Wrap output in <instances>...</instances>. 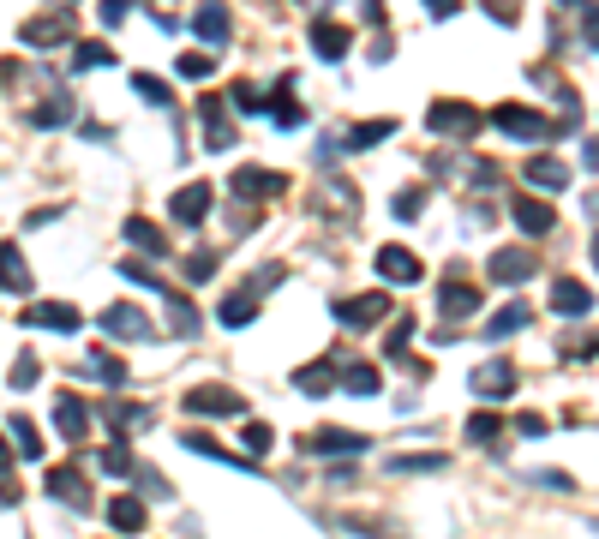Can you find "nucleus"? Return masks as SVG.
I'll list each match as a JSON object with an SVG mask.
<instances>
[{
	"instance_id": "obj_25",
	"label": "nucleus",
	"mask_w": 599,
	"mask_h": 539,
	"mask_svg": "<svg viewBox=\"0 0 599 539\" xmlns=\"http://www.w3.org/2000/svg\"><path fill=\"white\" fill-rule=\"evenodd\" d=\"M312 48H318L324 60H342V54L354 48V36H348L336 18H318V24H312Z\"/></svg>"
},
{
	"instance_id": "obj_17",
	"label": "nucleus",
	"mask_w": 599,
	"mask_h": 539,
	"mask_svg": "<svg viewBox=\"0 0 599 539\" xmlns=\"http://www.w3.org/2000/svg\"><path fill=\"white\" fill-rule=\"evenodd\" d=\"M552 312H558V318H588V312H594V288L576 282V276H564V282L552 288Z\"/></svg>"
},
{
	"instance_id": "obj_43",
	"label": "nucleus",
	"mask_w": 599,
	"mask_h": 539,
	"mask_svg": "<svg viewBox=\"0 0 599 539\" xmlns=\"http://www.w3.org/2000/svg\"><path fill=\"white\" fill-rule=\"evenodd\" d=\"M240 444H246V456H270V444H276V432H270L264 420H252V426L240 432Z\"/></svg>"
},
{
	"instance_id": "obj_23",
	"label": "nucleus",
	"mask_w": 599,
	"mask_h": 539,
	"mask_svg": "<svg viewBox=\"0 0 599 539\" xmlns=\"http://www.w3.org/2000/svg\"><path fill=\"white\" fill-rule=\"evenodd\" d=\"M180 444H186L192 456H210V462H228V468H240V474H258V462H252V456H234V450H222V444H216V438H204V432H186Z\"/></svg>"
},
{
	"instance_id": "obj_51",
	"label": "nucleus",
	"mask_w": 599,
	"mask_h": 539,
	"mask_svg": "<svg viewBox=\"0 0 599 539\" xmlns=\"http://www.w3.org/2000/svg\"><path fill=\"white\" fill-rule=\"evenodd\" d=\"M138 486H150V498H156V504H168V498H174V486H168L156 468H138Z\"/></svg>"
},
{
	"instance_id": "obj_56",
	"label": "nucleus",
	"mask_w": 599,
	"mask_h": 539,
	"mask_svg": "<svg viewBox=\"0 0 599 539\" xmlns=\"http://www.w3.org/2000/svg\"><path fill=\"white\" fill-rule=\"evenodd\" d=\"M336 156H342V138H318V162H324V168H330V162H336Z\"/></svg>"
},
{
	"instance_id": "obj_26",
	"label": "nucleus",
	"mask_w": 599,
	"mask_h": 539,
	"mask_svg": "<svg viewBox=\"0 0 599 539\" xmlns=\"http://www.w3.org/2000/svg\"><path fill=\"white\" fill-rule=\"evenodd\" d=\"M294 390H300V396H330V390H336V360L300 366V372H294Z\"/></svg>"
},
{
	"instance_id": "obj_21",
	"label": "nucleus",
	"mask_w": 599,
	"mask_h": 539,
	"mask_svg": "<svg viewBox=\"0 0 599 539\" xmlns=\"http://www.w3.org/2000/svg\"><path fill=\"white\" fill-rule=\"evenodd\" d=\"M336 384H342L348 396H378L384 372H378V366H366V360H342V366H336Z\"/></svg>"
},
{
	"instance_id": "obj_30",
	"label": "nucleus",
	"mask_w": 599,
	"mask_h": 539,
	"mask_svg": "<svg viewBox=\"0 0 599 539\" xmlns=\"http://www.w3.org/2000/svg\"><path fill=\"white\" fill-rule=\"evenodd\" d=\"M528 324H534V312L516 300V306H504V312L486 318V342H504V336H516V330H528Z\"/></svg>"
},
{
	"instance_id": "obj_28",
	"label": "nucleus",
	"mask_w": 599,
	"mask_h": 539,
	"mask_svg": "<svg viewBox=\"0 0 599 539\" xmlns=\"http://www.w3.org/2000/svg\"><path fill=\"white\" fill-rule=\"evenodd\" d=\"M528 186H546V192H564L570 186V168L558 156H528Z\"/></svg>"
},
{
	"instance_id": "obj_3",
	"label": "nucleus",
	"mask_w": 599,
	"mask_h": 539,
	"mask_svg": "<svg viewBox=\"0 0 599 539\" xmlns=\"http://www.w3.org/2000/svg\"><path fill=\"white\" fill-rule=\"evenodd\" d=\"M426 126H432L438 138H468V132H480V108H474V102H432V108H426Z\"/></svg>"
},
{
	"instance_id": "obj_7",
	"label": "nucleus",
	"mask_w": 599,
	"mask_h": 539,
	"mask_svg": "<svg viewBox=\"0 0 599 539\" xmlns=\"http://www.w3.org/2000/svg\"><path fill=\"white\" fill-rule=\"evenodd\" d=\"M492 126L510 132V138H552V120H546L540 108H522V102H504V108L492 114Z\"/></svg>"
},
{
	"instance_id": "obj_4",
	"label": "nucleus",
	"mask_w": 599,
	"mask_h": 539,
	"mask_svg": "<svg viewBox=\"0 0 599 539\" xmlns=\"http://www.w3.org/2000/svg\"><path fill=\"white\" fill-rule=\"evenodd\" d=\"M540 270V258L528 252V246H498L492 258H486V276L498 282V288H516V282H528Z\"/></svg>"
},
{
	"instance_id": "obj_19",
	"label": "nucleus",
	"mask_w": 599,
	"mask_h": 539,
	"mask_svg": "<svg viewBox=\"0 0 599 539\" xmlns=\"http://www.w3.org/2000/svg\"><path fill=\"white\" fill-rule=\"evenodd\" d=\"M228 30H234V18H228L222 0H204V6L192 12V36H198V42H228Z\"/></svg>"
},
{
	"instance_id": "obj_54",
	"label": "nucleus",
	"mask_w": 599,
	"mask_h": 539,
	"mask_svg": "<svg viewBox=\"0 0 599 539\" xmlns=\"http://www.w3.org/2000/svg\"><path fill=\"white\" fill-rule=\"evenodd\" d=\"M516 432H522V438H546V420H540V414H522Z\"/></svg>"
},
{
	"instance_id": "obj_38",
	"label": "nucleus",
	"mask_w": 599,
	"mask_h": 539,
	"mask_svg": "<svg viewBox=\"0 0 599 539\" xmlns=\"http://www.w3.org/2000/svg\"><path fill=\"white\" fill-rule=\"evenodd\" d=\"M102 414H108L114 432H126V426H150V408H138V402H114V408H102Z\"/></svg>"
},
{
	"instance_id": "obj_24",
	"label": "nucleus",
	"mask_w": 599,
	"mask_h": 539,
	"mask_svg": "<svg viewBox=\"0 0 599 539\" xmlns=\"http://www.w3.org/2000/svg\"><path fill=\"white\" fill-rule=\"evenodd\" d=\"M0 288H6V294H30V288H36V282H30L24 252H18V246H6V240H0Z\"/></svg>"
},
{
	"instance_id": "obj_42",
	"label": "nucleus",
	"mask_w": 599,
	"mask_h": 539,
	"mask_svg": "<svg viewBox=\"0 0 599 539\" xmlns=\"http://www.w3.org/2000/svg\"><path fill=\"white\" fill-rule=\"evenodd\" d=\"M174 72L198 84V78H210V72H216V54H180V60H174Z\"/></svg>"
},
{
	"instance_id": "obj_40",
	"label": "nucleus",
	"mask_w": 599,
	"mask_h": 539,
	"mask_svg": "<svg viewBox=\"0 0 599 539\" xmlns=\"http://www.w3.org/2000/svg\"><path fill=\"white\" fill-rule=\"evenodd\" d=\"M132 90H138L150 108H168V102H174V90H168L162 78H150V72H138V78H132Z\"/></svg>"
},
{
	"instance_id": "obj_1",
	"label": "nucleus",
	"mask_w": 599,
	"mask_h": 539,
	"mask_svg": "<svg viewBox=\"0 0 599 539\" xmlns=\"http://www.w3.org/2000/svg\"><path fill=\"white\" fill-rule=\"evenodd\" d=\"M96 330L102 336H120V342H156V324H150V312L144 306H102L96 312Z\"/></svg>"
},
{
	"instance_id": "obj_15",
	"label": "nucleus",
	"mask_w": 599,
	"mask_h": 539,
	"mask_svg": "<svg viewBox=\"0 0 599 539\" xmlns=\"http://www.w3.org/2000/svg\"><path fill=\"white\" fill-rule=\"evenodd\" d=\"M480 288H468V282H444L438 288V312L450 318V324H462V318H480Z\"/></svg>"
},
{
	"instance_id": "obj_47",
	"label": "nucleus",
	"mask_w": 599,
	"mask_h": 539,
	"mask_svg": "<svg viewBox=\"0 0 599 539\" xmlns=\"http://www.w3.org/2000/svg\"><path fill=\"white\" fill-rule=\"evenodd\" d=\"M216 264H222L216 252H192V258H186V282H210V276H216Z\"/></svg>"
},
{
	"instance_id": "obj_27",
	"label": "nucleus",
	"mask_w": 599,
	"mask_h": 539,
	"mask_svg": "<svg viewBox=\"0 0 599 539\" xmlns=\"http://www.w3.org/2000/svg\"><path fill=\"white\" fill-rule=\"evenodd\" d=\"M396 138V120L384 114V120H360L348 138H342V150H372V144H390Z\"/></svg>"
},
{
	"instance_id": "obj_14",
	"label": "nucleus",
	"mask_w": 599,
	"mask_h": 539,
	"mask_svg": "<svg viewBox=\"0 0 599 539\" xmlns=\"http://www.w3.org/2000/svg\"><path fill=\"white\" fill-rule=\"evenodd\" d=\"M24 324H30V330H60V336H78V330H84L78 306H66V300H48V306H30V312H24Z\"/></svg>"
},
{
	"instance_id": "obj_58",
	"label": "nucleus",
	"mask_w": 599,
	"mask_h": 539,
	"mask_svg": "<svg viewBox=\"0 0 599 539\" xmlns=\"http://www.w3.org/2000/svg\"><path fill=\"white\" fill-rule=\"evenodd\" d=\"M558 6H588V0H558Z\"/></svg>"
},
{
	"instance_id": "obj_55",
	"label": "nucleus",
	"mask_w": 599,
	"mask_h": 539,
	"mask_svg": "<svg viewBox=\"0 0 599 539\" xmlns=\"http://www.w3.org/2000/svg\"><path fill=\"white\" fill-rule=\"evenodd\" d=\"M132 12V0H102V24H120Z\"/></svg>"
},
{
	"instance_id": "obj_53",
	"label": "nucleus",
	"mask_w": 599,
	"mask_h": 539,
	"mask_svg": "<svg viewBox=\"0 0 599 539\" xmlns=\"http://www.w3.org/2000/svg\"><path fill=\"white\" fill-rule=\"evenodd\" d=\"M534 486H546V492H576L570 474H534Z\"/></svg>"
},
{
	"instance_id": "obj_16",
	"label": "nucleus",
	"mask_w": 599,
	"mask_h": 539,
	"mask_svg": "<svg viewBox=\"0 0 599 539\" xmlns=\"http://www.w3.org/2000/svg\"><path fill=\"white\" fill-rule=\"evenodd\" d=\"M300 444H306L312 456H360V450H366V438H360V432H342V426H318V432L300 438Z\"/></svg>"
},
{
	"instance_id": "obj_18",
	"label": "nucleus",
	"mask_w": 599,
	"mask_h": 539,
	"mask_svg": "<svg viewBox=\"0 0 599 539\" xmlns=\"http://www.w3.org/2000/svg\"><path fill=\"white\" fill-rule=\"evenodd\" d=\"M54 426H60L66 444H84L90 438V408L78 396H54Z\"/></svg>"
},
{
	"instance_id": "obj_59",
	"label": "nucleus",
	"mask_w": 599,
	"mask_h": 539,
	"mask_svg": "<svg viewBox=\"0 0 599 539\" xmlns=\"http://www.w3.org/2000/svg\"><path fill=\"white\" fill-rule=\"evenodd\" d=\"M60 6H72V0H60Z\"/></svg>"
},
{
	"instance_id": "obj_35",
	"label": "nucleus",
	"mask_w": 599,
	"mask_h": 539,
	"mask_svg": "<svg viewBox=\"0 0 599 539\" xmlns=\"http://www.w3.org/2000/svg\"><path fill=\"white\" fill-rule=\"evenodd\" d=\"M252 318H258V300H252V294H228V300H222V324H228V330H246Z\"/></svg>"
},
{
	"instance_id": "obj_13",
	"label": "nucleus",
	"mask_w": 599,
	"mask_h": 539,
	"mask_svg": "<svg viewBox=\"0 0 599 539\" xmlns=\"http://www.w3.org/2000/svg\"><path fill=\"white\" fill-rule=\"evenodd\" d=\"M198 120H204V144L210 150H234V126H228V102L222 96H198Z\"/></svg>"
},
{
	"instance_id": "obj_57",
	"label": "nucleus",
	"mask_w": 599,
	"mask_h": 539,
	"mask_svg": "<svg viewBox=\"0 0 599 539\" xmlns=\"http://www.w3.org/2000/svg\"><path fill=\"white\" fill-rule=\"evenodd\" d=\"M426 12H432V18H456V12H462V0H426Z\"/></svg>"
},
{
	"instance_id": "obj_48",
	"label": "nucleus",
	"mask_w": 599,
	"mask_h": 539,
	"mask_svg": "<svg viewBox=\"0 0 599 539\" xmlns=\"http://www.w3.org/2000/svg\"><path fill=\"white\" fill-rule=\"evenodd\" d=\"M42 378V366H36V354H18V366H12V390H30Z\"/></svg>"
},
{
	"instance_id": "obj_22",
	"label": "nucleus",
	"mask_w": 599,
	"mask_h": 539,
	"mask_svg": "<svg viewBox=\"0 0 599 539\" xmlns=\"http://www.w3.org/2000/svg\"><path fill=\"white\" fill-rule=\"evenodd\" d=\"M510 216H516V228H522V234H552V228H558L552 204H540V198H516V204H510Z\"/></svg>"
},
{
	"instance_id": "obj_29",
	"label": "nucleus",
	"mask_w": 599,
	"mask_h": 539,
	"mask_svg": "<svg viewBox=\"0 0 599 539\" xmlns=\"http://www.w3.org/2000/svg\"><path fill=\"white\" fill-rule=\"evenodd\" d=\"M162 300H168V324H174V336H180V342H192V336L204 330V318H198V306H186V294H174V288H168Z\"/></svg>"
},
{
	"instance_id": "obj_5",
	"label": "nucleus",
	"mask_w": 599,
	"mask_h": 539,
	"mask_svg": "<svg viewBox=\"0 0 599 539\" xmlns=\"http://www.w3.org/2000/svg\"><path fill=\"white\" fill-rule=\"evenodd\" d=\"M330 318L348 330H372L390 318V294H360V300H330Z\"/></svg>"
},
{
	"instance_id": "obj_41",
	"label": "nucleus",
	"mask_w": 599,
	"mask_h": 539,
	"mask_svg": "<svg viewBox=\"0 0 599 539\" xmlns=\"http://www.w3.org/2000/svg\"><path fill=\"white\" fill-rule=\"evenodd\" d=\"M120 276H126V282H138V288H144V294H168V282H162V276H156V270H144V264H138V258H126V264H120Z\"/></svg>"
},
{
	"instance_id": "obj_6",
	"label": "nucleus",
	"mask_w": 599,
	"mask_h": 539,
	"mask_svg": "<svg viewBox=\"0 0 599 539\" xmlns=\"http://www.w3.org/2000/svg\"><path fill=\"white\" fill-rule=\"evenodd\" d=\"M18 42L24 48H60V42H72V6H60L54 18H24Z\"/></svg>"
},
{
	"instance_id": "obj_49",
	"label": "nucleus",
	"mask_w": 599,
	"mask_h": 539,
	"mask_svg": "<svg viewBox=\"0 0 599 539\" xmlns=\"http://www.w3.org/2000/svg\"><path fill=\"white\" fill-rule=\"evenodd\" d=\"M0 504H18V486H12V444H0Z\"/></svg>"
},
{
	"instance_id": "obj_39",
	"label": "nucleus",
	"mask_w": 599,
	"mask_h": 539,
	"mask_svg": "<svg viewBox=\"0 0 599 539\" xmlns=\"http://www.w3.org/2000/svg\"><path fill=\"white\" fill-rule=\"evenodd\" d=\"M390 474H444V456H390Z\"/></svg>"
},
{
	"instance_id": "obj_44",
	"label": "nucleus",
	"mask_w": 599,
	"mask_h": 539,
	"mask_svg": "<svg viewBox=\"0 0 599 539\" xmlns=\"http://www.w3.org/2000/svg\"><path fill=\"white\" fill-rule=\"evenodd\" d=\"M222 102H228V108H240V114H264V96H258L252 84H234V90H228Z\"/></svg>"
},
{
	"instance_id": "obj_12",
	"label": "nucleus",
	"mask_w": 599,
	"mask_h": 539,
	"mask_svg": "<svg viewBox=\"0 0 599 539\" xmlns=\"http://www.w3.org/2000/svg\"><path fill=\"white\" fill-rule=\"evenodd\" d=\"M42 486H48V498H60V504H66V510H78V516H84L90 504H96L78 468H48V480H42Z\"/></svg>"
},
{
	"instance_id": "obj_46",
	"label": "nucleus",
	"mask_w": 599,
	"mask_h": 539,
	"mask_svg": "<svg viewBox=\"0 0 599 539\" xmlns=\"http://www.w3.org/2000/svg\"><path fill=\"white\" fill-rule=\"evenodd\" d=\"M102 474H132V450H126V438H114V444L102 450Z\"/></svg>"
},
{
	"instance_id": "obj_33",
	"label": "nucleus",
	"mask_w": 599,
	"mask_h": 539,
	"mask_svg": "<svg viewBox=\"0 0 599 539\" xmlns=\"http://www.w3.org/2000/svg\"><path fill=\"white\" fill-rule=\"evenodd\" d=\"M468 444L474 450H504V420L498 414H474L468 420Z\"/></svg>"
},
{
	"instance_id": "obj_52",
	"label": "nucleus",
	"mask_w": 599,
	"mask_h": 539,
	"mask_svg": "<svg viewBox=\"0 0 599 539\" xmlns=\"http://www.w3.org/2000/svg\"><path fill=\"white\" fill-rule=\"evenodd\" d=\"M408 336H414V324L402 318V324L390 330V342H384V348H390V360H408Z\"/></svg>"
},
{
	"instance_id": "obj_2",
	"label": "nucleus",
	"mask_w": 599,
	"mask_h": 539,
	"mask_svg": "<svg viewBox=\"0 0 599 539\" xmlns=\"http://www.w3.org/2000/svg\"><path fill=\"white\" fill-rule=\"evenodd\" d=\"M186 414H204V420H234L246 414V396L228 390V384H192L186 390Z\"/></svg>"
},
{
	"instance_id": "obj_37",
	"label": "nucleus",
	"mask_w": 599,
	"mask_h": 539,
	"mask_svg": "<svg viewBox=\"0 0 599 539\" xmlns=\"http://www.w3.org/2000/svg\"><path fill=\"white\" fill-rule=\"evenodd\" d=\"M90 66H114V48L108 42H78L72 48V72H90Z\"/></svg>"
},
{
	"instance_id": "obj_31",
	"label": "nucleus",
	"mask_w": 599,
	"mask_h": 539,
	"mask_svg": "<svg viewBox=\"0 0 599 539\" xmlns=\"http://www.w3.org/2000/svg\"><path fill=\"white\" fill-rule=\"evenodd\" d=\"M72 120H78L72 96H48V102H36V108H30V126H48V132H54V126H72Z\"/></svg>"
},
{
	"instance_id": "obj_32",
	"label": "nucleus",
	"mask_w": 599,
	"mask_h": 539,
	"mask_svg": "<svg viewBox=\"0 0 599 539\" xmlns=\"http://www.w3.org/2000/svg\"><path fill=\"white\" fill-rule=\"evenodd\" d=\"M126 240H132V246H144V258H168V234H162L156 222H144V216H132V222H126Z\"/></svg>"
},
{
	"instance_id": "obj_11",
	"label": "nucleus",
	"mask_w": 599,
	"mask_h": 539,
	"mask_svg": "<svg viewBox=\"0 0 599 539\" xmlns=\"http://www.w3.org/2000/svg\"><path fill=\"white\" fill-rule=\"evenodd\" d=\"M378 276L396 282V288H414V282L426 276V264H420L408 246H378Z\"/></svg>"
},
{
	"instance_id": "obj_45",
	"label": "nucleus",
	"mask_w": 599,
	"mask_h": 539,
	"mask_svg": "<svg viewBox=\"0 0 599 539\" xmlns=\"http://www.w3.org/2000/svg\"><path fill=\"white\" fill-rule=\"evenodd\" d=\"M90 372H96V378H102V384H114V390H120V384H126V366H120V360H114V354H90Z\"/></svg>"
},
{
	"instance_id": "obj_10",
	"label": "nucleus",
	"mask_w": 599,
	"mask_h": 539,
	"mask_svg": "<svg viewBox=\"0 0 599 539\" xmlns=\"http://www.w3.org/2000/svg\"><path fill=\"white\" fill-rule=\"evenodd\" d=\"M210 198H216V192H210L204 180H192V186H180V192L168 198V216H174L180 228H198V222L210 216Z\"/></svg>"
},
{
	"instance_id": "obj_9",
	"label": "nucleus",
	"mask_w": 599,
	"mask_h": 539,
	"mask_svg": "<svg viewBox=\"0 0 599 539\" xmlns=\"http://www.w3.org/2000/svg\"><path fill=\"white\" fill-rule=\"evenodd\" d=\"M234 198H282L288 192V174H276V168H234Z\"/></svg>"
},
{
	"instance_id": "obj_50",
	"label": "nucleus",
	"mask_w": 599,
	"mask_h": 539,
	"mask_svg": "<svg viewBox=\"0 0 599 539\" xmlns=\"http://www.w3.org/2000/svg\"><path fill=\"white\" fill-rule=\"evenodd\" d=\"M420 210H426V192H414V186H408V192H396V216H402V222H414Z\"/></svg>"
},
{
	"instance_id": "obj_34",
	"label": "nucleus",
	"mask_w": 599,
	"mask_h": 539,
	"mask_svg": "<svg viewBox=\"0 0 599 539\" xmlns=\"http://www.w3.org/2000/svg\"><path fill=\"white\" fill-rule=\"evenodd\" d=\"M108 522H114L120 534H138V528H144V498H132V492L114 498V504H108Z\"/></svg>"
},
{
	"instance_id": "obj_8",
	"label": "nucleus",
	"mask_w": 599,
	"mask_h": 539,
	"mask_svg": "<svg viewBox=\"0 0 599 539\" xmlns=\"http://www.w3.org/2000/svg\"><path fill=\"white\" fill-rule=\"evenodd\" d=\"M468 384H474L480 402H510V396H516V366H510V360H486V366H474Z\"/></svg>"
},
{
	"instance_id": "obj_36",
	"label": "nucleus",
	"mask_w": 599,
	"mask_h": 539,
	"mask_svg": "<svg viewBox=\"0 0 599 539\" xmlns=\"http://www.w3.org/2000/svg\"><path fill=\"white\" fill-rule=\"evenodd\" d=\"M6 432H12V450H18V456H30V462L42 456V438H36V426H30L24 414H12V420H6Z\"/></svg>"
},
{
	"instance_id": "obj_20",
	"label": "nucleus",
	"mask_w": 599,
	"mask_h": 539,
	"mask_svg": "<svg viewBox=\"0 0 599 539\" xmlns=\"http://www.w3.org/2000/svg\"><path fill=\"white\" fill-rule=\"evenodd\" d=\"M288 96H294V78H282V84H276V90L264 96V108H270V120H276L282 132H294V126H306V108H300V102H288Z\"/></svg>"
}]
</instances>
